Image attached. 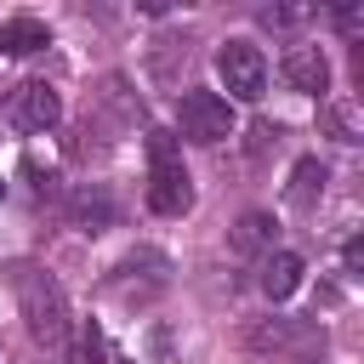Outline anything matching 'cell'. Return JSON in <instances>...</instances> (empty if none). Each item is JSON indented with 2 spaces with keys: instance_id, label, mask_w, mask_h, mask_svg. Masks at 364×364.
Returning a JSON list of instances; mask_svg holds the SVG:
<instances>
[{
  "instance_id": "obj_11",
  "label": "cell",
  "mask_w": 364,
  "mask_h": 364,
  "mask_svg": "<svg viewBox=\"0 0 364 364\" xmlns=\"http://www.w3.org/2000/svg\"><path fill=\"white\" fill-rule=\"evenodd\" d=\"M324 182H330V171H324L318 159H296V171H290V188H284V199H290L296 210H313V199L324 193Z\"/></svg>"
},
{
  "instance_id": "obj_12",
  "label": "cell",
  "mask_w": 364,
  "mask_h": 364,
  "mask_svg": "<svg viewBox=\"0 0 364 364\" xmlns=\"http://www.w3.org/2000/svg\"><path fill=\"white\" fill-rule=\"evenodd\" d=\"M290 318H262V324H250L245 330V347L250 353H279V347H290Z\"/></svg>"
},
{
  "instance_id": "obj_13",
  "label": "cell",
  "mask_w": 364,
  "mask_h": 364,
  "mask_svg": "<svg viewBox=\"0 0 364 364\" xmlns=\"http://www.w3.org/2000/svg\"><path fill=\"white\" fill-rule=\"evenodd\" d=\"M108 216H114V205H108V193H74V228H85V233H97V228H108Z\"/></svg>"
},
{
  "instance_id": "obj_10",
  "label": "cell",
  "mask_w": 364,
  "mask_h": 364,
  "mask_svg": "<svg viewBox=\"0 0 364 364\" xmlns=\"http://www.w3.org/2000/svg\"><path fill=\"white\" fill-rule=\"evenodd\" d=\"M40 46H51V28H46L40 17H6V23H0V51H6V57H28V51H40Z\"/></svg>"
},
{
  "instance_id": "obj_4",
  "label": "cell",
  "mask_w": 364,
  "mask_h": 364,
  "mask_svg": "<svg viewBox=\"0 0 364 364\" xmlns=\"http://www.w3.org/2000/svg\"><path fill=\"white\" fill-rule=\"evenodd\" d=\"M216 74H222L228 97H239V102H256V97L267 91V57H262V46H250V40H228V46L216 51Z\"/></svg>"
},
{
  "instance_id": "obj_1",
  "label": "cell",
  "mask_w": 364,
  "mask_h": 364,
  "mask_svg": "<svg viewBox=\"0 0 364 364\" xmlns=\"http://www.w3.org/2000/svg\"><path fill=\"white\" fill-rule=\"evenodd\" d=\"M17 301H23V318H28V336L46 347V353H68V301H63V284L40 267H23L17 273Z\"/></svg>"
},
{
  "instance_id": "obj_7",
  "label": "cell",
  "mask_w": 364,
  "mask_h": 364,
  "mask_svg": "<svg viewBox=\"0 0 364 364\" xmlns=\"http://www.w3.org/2000/svg\"><path fill=\"white\" fill-rule=\"evenodd\" d=\"M318 125H324L336 142H364V102H358V97H324Z\"/></svg>"
},
{
  "instance_id": "obj_2",
  "label": "cell",
  "mask_w": 364,
  "mask_h": 364,
  "mask_svg": "<svg viewBox=\"0 0 364 364\" xmlns=\"http://www.w3.org/2000/svg\"><path fill=\"white\" fill-rule=\"evenodd\" d=\"M148 205L159 216H182L193 205V182L171 131H148Z\"/></svg>"
},
{
  "instance_id": "obj_15",
  "label": "cell",
  "mask_w": 364,
  "mask_h": 364,
  "mask_svg": "<svg viewBox=\"0 0 364 364\" xmlns=\"http://www.w3.org/2000/svg\"><path fill=\"white\" fill-rule=\"evenodd\" d=\"M0 193H6V182H0Z\"/></svg>"
},
{
  "instance_id": "obj_6",
  "label": "cell",
  "mask_w": 364,
  "mask_h": 364,
  "mask_svg": "<svg viewBox=\"0 0 364 364\" xmlns=\"http://www.w3.org/2000/svg\"><path fill=\"white\" fill-rule=\"evenodd\" d=\"M279 74H284V85L301 91V97H324V91H330V57H324L318 46H290L284 63H279Z\"/></svg>"
},
{
  "instance_id": "obj_9",
  "label": "cell",
  "mask_w": 364,
  "mask_h": 364,
  "mask_svg": "<svg viewBox=\"0 0 364 364\" xmlns=\"http://www.w3.org/2000/svg\"><path fill=\"white\" fill-rule=\"evenodd\" d=\"M228 245H233V256H262V250H273V216H267V210H245V216L233 222Z\"/></svg>"
},
{
  "instance_id": "obj_5",
  "label": "cell",
  "mask_w": 364,
  "mask_h": 364,
  "mask_svg": "<svg viewBox=\"0 0 364 364\" xmlns=\"http://www.w3.org/2000/svg\"><path fill=\"white\" fill-rule=\"evenodd\" d=\"M11 119H17L23 131H51V125L63 119V97H57V85H46V80H23V85L11 91Z\"/></svg>"
},
{
  "instance_id": "obj_8",
  "label": "cell",
  "mask_w": 364,
  "mask_h": 364,
  "mask_svg": "<svg viewBox=\"0 0 364 364\" xmlns=\"http://www.w3.org/2000/svg\"><path fill=\"white\" fill-rule=\"evenodd\" d=\"M301 256L296 250H267V262H262V290H267V301H284V296H296V284H301Z\"/></svg>"
},
{
  "instance_id": "obj_14",
  "label": "cell",
  "mask_w": 364,
  "mask_h": 364,
  "mask_svg": "<svg viewBox=\"0 0 364 364\" xmlns=\"http://www.w3.org/2000/svg\"><path fill=\"white\" fill-rule=\"evenodd\" d=\"M341 256H347V273H358V267H364V239H347Z\"/></svg>"
},
{
  "instance_id": "obj_3",
  "label": "cell",
  "mask_w": 364,
  "mask_h": 364,
  "mask_svg": "<svg viewBox=\"0 0 364 364\" xmlns=\"http://www.w3.org/2000/svg\"><path fill=\"white\" fill-rule=\"evenodd\" d=\"M176 131L188 142H222V136H233V102L222 91H182L176 97Z\"/></svg>"
}]
</instances>
